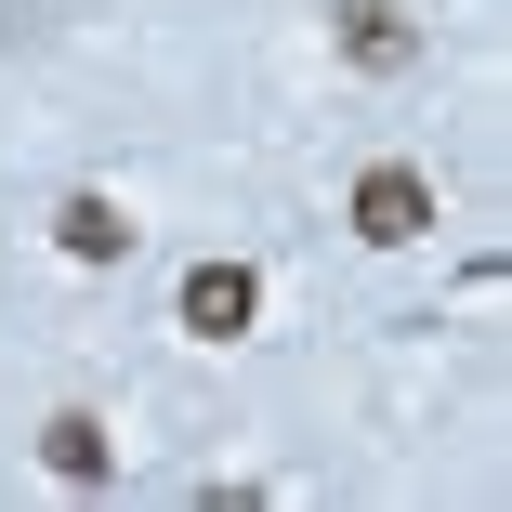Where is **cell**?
<instances>
[{
    "instance_id": "6da1fadb",
    "label": "cell",
    "mask_w": 512,
    "mask_h": 512,
    "mask_svg": "<svg viewBox=\"0 0 512 512\" xmlns=\"http://www.w3.org/2000/svg\"><path fill=\"white\" fill-rule=\"evenodd\" d=\"M342 211H355V237H368V250H421V237H434V171H407V158H368Z\"/></svg>"
},
{
    "instance_id": "7a4b0ae2",
    "label": "cell",
    "mask_w": 512,
    "mask_h": 512,
    "mask_svg": "<svg viewBox=\"0 0 512 512\" xmlns=\"http://www.w3.org/2000/svg\"><path fill=\"white\" fill-rule=\"evenodd\" d=\"M250 316H263V276L250 263H184V289H171V329L184 342H250Z\"/></svg>"
},
{
    "instance_id": "5b68a950",
    "label": "cell",
    "mask_w": 512,
    "mask_h": 512,
    "mask_svg": "<svg viewBox=\"0 0 512 512\" xmlns=\"http://www.w3.org/2000/svg\"><path fill=\"white\" fill-rule=\"evenodd\" d=\"M40 460H53V486H106L119 473V447H106L92 407H53V421H40Z\"/></svg>"
},
{
    "instance_id": "3957f363",
    "label": "cell",
    "mask_w": 512,
    "mask_h": 512,
    "mask_svg": "<svg viewBox=\"0 0 512 512\" xmlns=\"http://www.w3.org/2000/svg\"><path fill=\"white\" fill-rule=\"evenodd\" d=\"M329 53L368 66V79H394V66H421V27H407L394 0H329Z\"/></svg>"
},
{
    "instance_id": "277c9868",
    "label": "cell",
    "mask_w": 512,
    "mask_h": 512,
    "mask_svg": "<svg viewBox=\"0 0 512 512\" xmlns=\"http://www.w3.org/2000/svg\"><path fill=\"white\" fill-rule=\"evenodd\" d=\"M132 237H145V224L119 211L106 184H79L66 211H53V250H66V263H92V276H106V263H132Z\"/></svg>"
}]
</instances>
